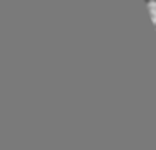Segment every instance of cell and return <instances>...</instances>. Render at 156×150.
Returning a JSON list of instances; mask_svg holds the SVG:
<instances>
[{
    "label": "cell",
    "instance_id": "1",
    "mask_svg": "<svg viewBox=\"0 0 156 150\" xmlns=\"http://www.w3.org/2000/svg\"><path fill=\"white\" fill-rule=\"evenodd\" d=\"M148 10H150V15H151V20L156 26V0H148Z\"/></svg>",
    "mask_w": 156,
    "mask_h": 150
}]
</instances>
